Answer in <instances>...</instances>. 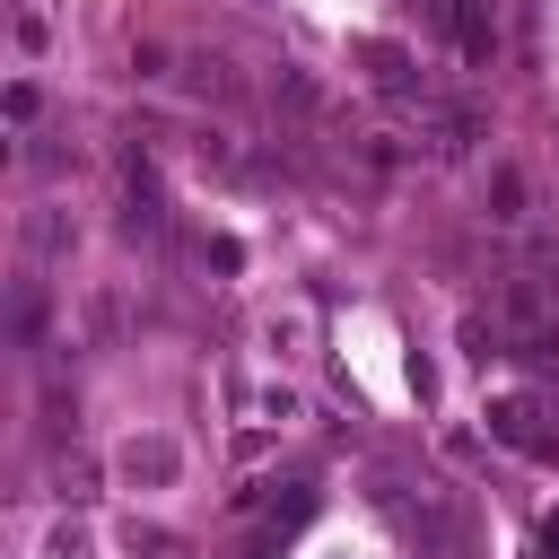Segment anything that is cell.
<instances>
[{
	"instance_id": "6da1fadb",
	"label": "cell",
	"mask_w": 559,
	"mask_h": 559,
	"mask_svg": "<svg viewBox=\"0 0 559 559\" xmlns=\"http://www.w3.org/2000/svg\"><path fill=\"white\" fill-rule=\"evenodd\" d=\"M489 437L515 445V454H533V463H559V428H550V411L533 393H498L489 402Z\"/></svg>"
},
{
	"instance_id": "7a4b0ae2",
	"label": "cell",
	"mask_w": 559,
	"mask_h": 559,
	"mask_svg": "<svg viewBox=\"0 0 559 559\" xmlns=\"http://www.w3.org/2000/svg\"><path fill=\"white\" fill-rule=\"evenodd\" d=\"M472 140H480V114L472 105H454V96H419V148L428 157H472Z\"/></svg>"
},
{
	"instance_id": "3957f363",
	"label": "cell",
	"mask_w": 559,
	"mask_h": 559,
	"mask_svg": "<svg viewBox=\"0 0 559 559\" xmlns=\"http://www.w3.org/2000/svg\"><path fill=\"white\" fill-rule=\"evenodd\" d=\"M358 70L376 96H419V61L393 44V35H358Z\"/></svg>"
},
{
	"instance_id": "277c9868",
	"label": "cell",
	"mask_w": 559,
	"mask_h": 559,
	"mask_svg": "<svg viewBox=\"0 0 559 559\" xmlns=\"http://www.w3.org/2000/svg\"><path fill=\"white\" fill-rule=\"evenodd\" d=\"M437 26L454 35L463 61H489V52H498V9H489V0H437Z\"/></svg>"
},
{
	"instance_id": "5b68a950",
	"label": "cell",
	"mask_w": 559,
	"mask_h": 559,
	"mask_svg": "<svg viewBox=\"0 0 559 559\" xmlns=\"http://www.w3.org/2000/svg\"><path fill=\"white\" fill-rule=\"evenodd\" d=\"M480 201H489V218H498V227H524V218H533V183H524V166H515V157H498V166H489V183H480Z\"/></svg>"
},
{
	"instance_id": "8992f818",
	"label": "cell",
	"mask_w": 559,
	"mask_h": 559,
	"mask_svg": "<svg viewBox=\"0 0 559 559\" xmlns=\"http://www.w3.org/2000/svg\"><path fill=\"white\" fill-rule=\"evenodd\" d=\"M175 472H183L175 437H131V445H122V480H131V489H166Z\"/></svg>"
},
{
	"instance_id": "52a82bcc",
	"label": "cell",
	"mask_w": 559,
	"mask_h": 559,
	"mask_svg": "<svg viewBox=\"0 0 559 559\" xmlns=\"http://www.w3.org/2000/svg\"><path fill=\"white\" fill-rule=\"evenodd\" d=\"M271 96H280L288 114H306V122H323V114H332V96H323V87H314L297 61H280V70H271Z\"/></svg>"
},
{
	"instance_id": "ba28073f",
	"label": "cell",
	"mask_w": 559,
	"mask_h": 559,
	"mask_svg": "<svg viewBox=\"0 0 559 559\" xmlns=\"http://www.w3.org/2000/svg\"><path fill=\"white\" fill-rule=\"evenodd\" d=\"M0 105H9V122L26 131V122L44 114V87H35V79H9V96H0Z\"/></svg>"
},
{
	"instance_id": "9c48e42d",
	"label": "cell",
	"mask_w": 559,
	"mask_h": 559,
	"mask_svg": "<svg viewBox=\"0 0 559 559\" xmlns=\"http://www.w3.org/2000/svg\"><path fill=\"white\" fill-rule=\"evenodd\" d=\"M26 245H35V253H70V227H61L52 210H35V218H26Z\"/></svg>"
},
{
	"instance_id": "30bf717a",
	"label": "cell",
	"mask_w": 559,
	"mask_h": 559,
	"mask_svg": "<svg viewBox=\"0 0 559 559\" xmlns=\"http://www.w3.org/2000/svg\"><path fill=\"white\" fill-rule=\"evenodd\" d=\"M454 341H463L472 358H498V341H507V332H498L489 314H463V332H454Z\"/></svg>"
},
{
	"instance_id": "8fae6325",
	"label": "cell",
	"mask_w": 559,
	"mask_h": 559,
	"mask_svg": "<svg viewBox=\"0 0 559 559\" xmlns=\"http://www.w3.org/2000/svg\"><path fill=\"white\" fill-rule=\"evenodd\" d=\"M192 87H201V96H236V79H227V61H192Z\"/></svg>"
},
{
	"instance_id": "7c38bea8",
	"label": "cell",
	"mask_w": 559,
	"mask_h": 559,
	"mask_svg": "<svg viewBox=\"0 0 559 559\" xmlns=\"http://www.w3.org/2000/svg\"><path fill=\"white\" fill-rule=\"evenodd\" d=\"M44 559H96V542H87V533H79V524H61V533H52V550H44Z\"/></svg>"
},
{
	"instance_id": "4fadbf2b",
	"label": "cell",
	"mask_w": 559,
	"mask_h": 559,
	"mask_svg": "<svg viewBox=\"0 0 559 559\" xmlns=\"http://www.w3.org/2000/svg\"><path fill=\"white\" fill-rule=\"evenodd\" d=\"M61 498H96V472H87V463H79V454H70V463H61Z\"/></svg>"
},
{
	"instance_id": "5bb4252c",
	"label": "cell",
	"mask_w": 559,
	"mask_h": 559,
	"mask_svg": "<svg viewBox=\"0 0 559 559\" xmlns=\"http://www.w3.org/2000/svg\"><path fill=\"white\" fill-rule=\"evenodd\" d=\"M44 35H52V26H44V9H17V44H26V52H44Z\"/></svg>"
},
{
	"instance_id": "9a60e30c",
	"label": "cell",
	"mask_w": 559,
	"mask_h": 559,
	"mask_svg": "<svg viewBox=\"0 0 559 559\" xmlns=\"http://www.w3.org/2000/svg\"><path fill=\"white\" fill-rule=\"evenodd\" d=\"M542 542H550V550H559V515H550V524H542Z\"/></svg>"
}]
</instances>
